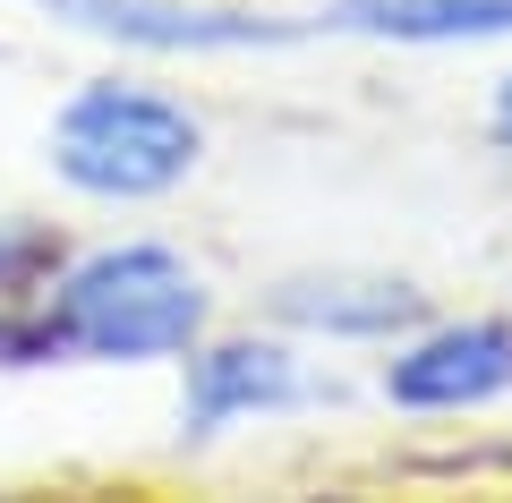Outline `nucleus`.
I'll use <instances>...</instances> for the list:
<instances>
[{
	"label": "nucleus",
	"mask_w": 512,
	"mask_h": 503,
	"mask_svg": "<svg viewBox=\"0 0 512 503\" xmlns=\"http://www.w3.org/2000/svg\"><path fill=\"white\" fill-rule=\"evenodd\" d=\"M35 359H60L52 316H9L0 307V367H35Z\"/></svg>",
	"instance_id": "nucleus-9"
},
{
	"label": "nucleus",
	"mask_w": 512,
	"mask_h": 503,
	"mask_svg": "<svg viewBox=\"0 0 512 503\" xmlns=\"http://www.w3.org/2000/svg\"><path fill=\"white\" fill-rule=\"evenodd\" d=\"M342 18L410 43H461V35H512V0H350Z\"/></svg>",
	"instance_id": "nucleus-7"
},
{
	"label": "nucleus",
	"mask_w": 512,
	"mask_h": 503,
	"mask_svg": "<svg viewBox=\"0 0 512 503\" xmlns=\"http://www.w3.org/2000/svg\"><path fill=\"white\" fill-rule=\"evenodd\" d=\"M495 137L512 145V77H504V94H495Z\"/></svg>",
	"instance_id": "nucleus-10"
},
{
	"label": "nucleus",
	"mask_w": 512,
	"mask_h": 503,
	"mask_svg": "<svg viewBox=\"0 0 512 503\" xmlns=\"http://www.w3.org/2000/svg\"><path fill=\"white\" fill-rule=\"evenodd\" d=\"M52 273H60V239L43 222H0V307L43 290Z\"/></svg>",
	"instance_id": "nucleus-8"
},
{
	"label": "nucleus",
	"mask_w": 512,
	"mask_h": 503,
	"mask_svg": "<svg viewBox=\"0 0 512 503\" xmlns=\"http://www.w3.org/2000/svg\"><path fill=\"white\" fill-rule=\"evenodd\" d=\"M60 9L94 35L163 43V52H180V43H274V26L256 18H205V9H163V0H60Z\"/></svg>",
	"instance_id": "nucleus-5"
},
{
	"label": "nucleus",
	"mask_w": 512,
	"mask_h": 503,
	"mask_svg": "<svg viewBox=\"0 0 512 503\" xmlns=\"http://www.w3.org/2000/svg\"><path fill=\"white\" fill-rule=\"evenodd\" d=\"M205 128L146 86H86L52 128L60 180L86 197H163L197 171Z\"/></svg>",
	"instance_id": "nucleus-2"
},
{
	"label": "nucleus",
	"mask_w": 512,
	"mask_h": 503,
	"mask_svg": "<svg viewBox=\"0 0 512 503\" xmlns=\"http://www.w3.org/2000/svg\"><path fill=\"white\" fill-rule=\"evenodd\" d=\"M291 393H299V376H291L282 350L222 342V350H205V359L188 367V435H214V427H231V418H248V410H282Z\"/></svg>",
	"instance_id": "nucleus-4"
},
{
	"label": "nucleus",
	"mask_w": 512,
	"mask_h": 503,
	"mask_svg": "<svg viewBox=\"0 0 512 503\" xmlns=\"http://www.w3.org/2000/svg\"><path fill=\"white\" fill-rule=\"evenodd\" d=\"M52 333L86 359H171L205 324V282L171 248H103L52 282Z\"/></svg>",
	"instance_id": "nucleus-1"
},
{
	"label": "nucleus",
	"mask_w": 512,
	"mask_h": 503,
	"mask_svg": "<svg viewBox=\"0 0 512 503\" xmlns=\"http://www.w3.org/2000/svg\"><path fill=\"white\" fill-rule=\"evenodd\" d=\"M384 393L402 410H478V401L512 393V324H444L410 342L384 367Z\"/></svg>",
	"instance_id": "nucleus-3"
},
{
	"label": "nucleus",
	"mask_w": 512,
	"mask_h": 503,
	"mask_svg": "<svg viewBox=\"0 0 512 503\" xmlns=\"http://www.w3.org/2000/svg\"><path fill=\"white\" fill-rule=\"evenodd\" d=\"M282 316L316 333H402L419 324L410 282H282Z\"/></svg>",
	"instance_id": "nucleus-6"
}]
</instances>
